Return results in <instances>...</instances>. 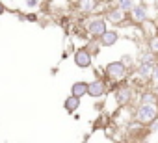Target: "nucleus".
Instances as JSON below:
<instances>
[{
	"mask_svg": "<svg viewBox=\"0 0 158 143\" xmlns=\"http://www.w3.org/2000/svg\"><path fill=\"white\" fill-rule=\"evenodd\" d=\"M82 30L88 37H93V39H99L106 30H108V22L106 19L102 17V13H97V15H86L84 22H82Z\"/></svg>",
	"mask_w": 158,
	"mask_h": 143,
	"instance_id": "nucleus-1",
	"label": "nucleus"
},
{
	"mask_svg": "<svg viewBox=\"0 0 158 143\" xmlns=\"http://www.w3.org/2000/svg\"><path fill=\"white\" fill-rule=\"evenodd\" d=\"M104 76H106L108 82H117V84H121V82L128 80V76H130V67H128L123 59L110 61V63H106V67H104Z\"/></svg>",
	"mask_w": 158,
	"mask_h": 143,
	"instance_id": "nucleus-2",
	"label": "nucleus"
},
{
	"mask_svg": "<svg viewBox=\"0 0 158 143\" xmlns=\"http://www.w3.org/2000/svg\"><path fill=\"white\" fill-rule=\"evenodd\" d=\"M134 119L139 121L141 125H151L152 121L158 119V102L151 104H134Z\"/></svg>",
	"mask_w": 158,
	"mask_h": 143,
	"instance_id": "nucleus-3",
	"label": "nucleus"
},
{
	"mask_svg": "<svg viewBox=\"0 0 158 143\" xmlns=\"http://www.w3.org/2000/svg\"><path fill=\"white\" fill-rule=\"evenodd\" d=\"M136 89L128 84V82H121L115 89H114V99H115V104L119 108L123 106H132V102L136 100Z\"/></svg>",
	"mask_w": 158,
	"mask_h": 143,
	"instance_id": "nucleus-4",
	"label": "nucleus"
},
{
	"mask_svg": "<svg viewBox=\"0 0 158 143\" xmlns=\"http://www.w3.org/2000/svg\"><path fill=\"white\" fill-rule=\"evenodd\" d=\"M102 17H104L106 22L112 24V26H123V24L128 21V13L123 11L119 6H110V8L102 13Z\"/></svg>",
	"mask_w": 158,
	"mask_h": 143,
	"instance_id": "nucleus-5",
	"label": "nucleus"
},
{
	"mask_svg": "<svg viewBox=\"0 0 158 143\" xmlns=\"http://www.w3.org/2000/svg\"><path fill=\"white\" fill-rule=\"evenodd\" d=\"M147 19H152V15H151V6H145L143 2H139V4H136L130 11H128V21L132 22V24H136V26H139L143 21H147Z\"/></svg>",
	"mask_w": 158,
	"mask_h": 143,
	"instance_id": "nucleus-6",
	"label": "nucleus"
},
{
	"mask_svg": "<svg viewBox=\"0 0 158 143\" xmlns=\"http://www.w3.org/2000/svg\"><path fill=\"white\" fill-rule=\"evenodd\" d=\"M108 91H110V86H108V82L102 80V78H93L91 82H88V97H91V99H95V100L106 97Z\"/></svg>",
	"mask_w": 158,
	"mask_h": 143,
	"instance_id": "nucleus-7",
	"label": "nucleus"
},
{
	"mask_svg": "<svg viewBox=\"0 0 158 143\" xmlns=\"http://www.w3.org/2000/svg\"><path fill=\"white\" fill-rule=\"evenodd\" d=\"M73 61H74L76 67H80V69H89L93 65V54L86 47H80V48H76L73 52Z\"/></svg>",
	"mask_w": 158,
	"mask_h": 143,
	"instance_id": "nucleus-8",
	"label": "nucleus"
},
{
	"mask_svg": "<svg viewBox=\"0 0 158 143\" xmlns=\"http://www.w3.org/2000/svg\"><path fill=\"white\" fill-rule=\"evenodd\" d=\"M102 0H76V10L82 15H93L99 13V6Z\"/></svg>",
	"mask_w": 158,
	"mask_h": 143,
	"instance_id": "nucleus-9",
	"label": "nucleus"
},
{
	"mask_svg": "<svg viewBox=\"0 0 158 143\" xmlns=\"http://www.w3.org/2000/svg\"><path fill=\"white\" fill-rule=\"evenodd\" d=\"M151 102H158V91L152 88H145L143 91H139L136 95V104H151Z\"/></svg>",
	"mask_w": 158,
	"mask_h": 143,
	"instance_id": "nucleus-10",
	"label": "nucleus"
},
{
	"mask_svg": "<svg viewBox=\"0 0 158 143\" xmlns=\"http://www.w3.org/2000/svg\"><path fill=\"white\" fill-rule=\"evenodd\" d=\"M139 32H141V35H145V39H149V37H152V35H156L158 34V24H156V21L154 19H147V21H143L141 24H139Z\"/></svg>",
	"mask_w": 158,
	"mask_h": 143,
	"instance_id": "nucleus-11",
	"label": "nucleus"
},
{
	"mask_svg": "<svg viewBox=\"0 0 158 143\" xmlns=\"http://www.w3.org/2000/svg\"><path fill=\"white\" fill-rule=\"evenodd\" d=\"M99 41H101L102 47H114V45L119 41V32L114 30V28H108V30L99 37Z\"/></svg>",
	"mask_w": 158,
	"mask_h": 143,
	"instance_id": "nucleus-12",
	"label": "nucleus"
},
{
	"mask_svg": "<svg viewBox=\"0 0 158 143\" xmlns=\"http://www.w3.org/2000/svg\"><path fill=\"white\" fill-rule=\"evenodd\" d=\"M80 104H82V99L76 97V95H73V93L63 100V108H65L67 113H76V110L80 108Z\"/></svg>",
	"mask_w": 158,
	"mask_h": 143,
	"instance_id": "nucleus-13",
	"label": "nucleus"
},
{
	"mask_svg": "<svg viewBox=\"0 0 158 143\" xmlns=\"http://www.w3.org/2000/svg\"><path fill=\"white\" fill-rule=\"evenodd\" d=\"M152 69H154V63H136V73L143 78V80H151V75H152Z\"/></svg>",
	"mask_w": 158,
	"mask_h": 143,
	"instance_id": "nucleus-14",
	"label": "nucleus"
},
{
	"mask_svg": "<svg viewBox=\"0 0 158 143\" xmlns=\"http://www.w3.org/2000/svg\"><path fill=\"white\" fill-rule=\"evenodd\" d=\"M136 63H158V54H154V52H151L149 48H145V50H141L139 54H138V59H136Z\"/></svg>",
	"mask_w": 158,
	"mask_h": 143,
	"instance_id": "nucleus-15",
	"label": "nucleus"
},
{
	"mask_svg": "<svg viewBox=\"0 0 158 143\" xmlns=\"http://www.w3.org/2000/svg\"><path fill=\"white\" fill-rule=\"evenodd\" d=\"M71 93L73 95H76V97H86L88 95V82H84V80H78V82H74L73 86H71Z\"/></svg>",
	"mask_w": 158,
	"mask_h": 143,
	"instance_id": "nucleus-16",
	"label": "nucleus"
},
{
	"mask_svg": "<svg viewBox=\"0 0 158 143\" xmlns=\"http://www.w3.org/2000/svg\"><path fill=\"white\" fill-rule=\"evenodd\" d=\"M93 56H97L99 52H101V48H102V45H101V41L99 39H93V37H88V45H84Z\"/></svg>",
	"mask_w": 158,
	"mask_h": 143,
	"instance_id": "nucleus-17",
	"label": "nucleus"
},
{
	"mask_svg": "<svg viewBox=\"0 0 158 143\" xmlns=\"http://www.w3.org/2000/svg\"><path fill=\"white\" fill-rule=\"evenodd\" d=\"M139 2H141V0H115V6H119L123 11L128 13V11H130L136 4H139Z\"/></svg>",
	"mask_w": 158,
	"mask_h": 143,
	"instance_id": "nucleus-18",
	"label": "nucleus"
},
{
	"mask_svg": "<svg viewBox=\"0 0 158 143\" xmlns=\"http://www.w3.org/2000/svg\"><path fill=\"white\" fill-rule=\"evenodd\" d=\"M147 48H149L151 52H154V54H158V34L147 39Z\"/></svg>",
	"mask_w": 158,
	"mask_h": 143,
	"instance_id": "nucleus-19",
	"label": "nucleus"
},
{
	"mask_svg": "<svg viewBox=\"0 0 158 143\" xmlns=\"http://www.w3.org/2000/svg\"><path fill=\"white\" fill-rule=\"evenodd\" d=\"M24 6L26 8H32V10H37L41 6V0H24Z\"/></svg>",
	"mask_w": 158,
	"mask_h": 143,
	"instance_id": "nucleus-20",
	"label": "nucleus"
},
{
	"mask_svg": "<svg viewBox=\"0 0 158 143\" xmlns=\"http://www.w3.org/2000/svg\"><path fill=\"white\" fill-rule=\"evenodd\" d=\"M26 15V21H30V22H37L39 21V15H35V13H24Z\"/></svg>",
	"mask_w": 158,
	"mask_h": 143,
	"instance_id": "nucleus-21",
	"label": "nucleus"
},
{
	"mask_svg": "<svg viewBox=\"0 0 158 143\" xmlns=\"http://www.w3.org/2000/svg\"><path fill=\"white\" fill-rule=\"evenodd\" d=\"M6 11H8V8H6V4L2 2V0H0V15H4Z\"/></svg>",
	"mask_w": 158,
	"mask_h": 143,
	"instance_id": "nucleus-22",
	"label": "nucleus"
},
{
	"mask_svg": "<svg viewBox=\"0 0 158 143\" xmlns=\"http://www.w3.org/2000/svg\"><path fill=\"white\" fill-rule=\"evenodd\" d=\"M145 6H154V0H141Z\"/></svg>",
	"mask_w": 158,
	"mask_h": 143,
	"instance_id": "nucleus-23",
	"label": "nucleus"
},
{
	"mask_svg": "<svg viewBox=\"0 0 158 143\" xmlns=\"http://www.w3.org/2000/svg\"><path fill=\"white\" fill-rule=\"evenodd\" d=\"M104 2H115V0H104Z\"/></svg>",
	"mask_w": 158,
	"mask_h": 143,
	"instance_id": "nucleus-24",
	"label": "nucleus"
}]
</instances>
